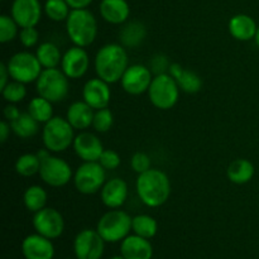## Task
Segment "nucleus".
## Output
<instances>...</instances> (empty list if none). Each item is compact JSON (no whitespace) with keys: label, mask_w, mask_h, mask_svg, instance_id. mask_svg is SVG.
Listing matches in <instances>:
<instances>
[{"label":"nucleus","mask_w":259,"mask_h":259,"mask_svg":"<svg viewBox=\"0 0 259 259\" xmlns=\"http://www.w3.org/2000/svg\"><path fill=\"white\" fill-rule=\"evenodd\" d=\"M106 182V169L99 162H83L73 174V185L82 195H94Z\"/></svg>","instance_id":"9"},{"label":"nucleus","mask_w":259,"mask_h":259,"mask_svg":"<svg viewBox=\"0 0 259 259\" xmlns=\"http://www.w3.org/2000/svg\"><path fill=\"white\" fill-rule=\"evenodd\" d=\"M18 28H20L17 24L12 15L3 14L0 15V42L9 43L19 35Z\"/></svg>","instance_id":"35"},{"label":"nucleus","mask_w":259,"mask_h":259,"mask_svg":"<svg viewBox=\"0 0 259 259\" xmlns=\"http://www.w3.org/2000/svg\"><path fill=\"white\" fill-rule=\"evenodd\" d=\"M98 77L108 83L119 82L129 67L128 53L120 43H108L98 51L94 60Z\"/></svg>","instance_id":"1"},{"label":"nucleus","mask_w":259,"mask_h":259,"mask_svg":"<svg viewBox=\"0 0 259 259\" xmlns=\"http://www.w3.org/2000/svg\"><path fill=\"white\" fill-rule=\"evenodd\" d=\"M180 88L176 80L167 73L154 76L148 89V98L152 105L161 110H169L180 99Z\"/></svg>","instance_id":"7"},{"label":"nucleus","mask_w":259,"mask_h":259,"mask_svg":"<svg viewBox=\"0 0 259 259\" xmlns=\"http://www.w3.org/2000/svg\"><path fill=\"white\" fill-rule=\"evenodd\" d=\"M18 37H19L20 43H22L25 48H32L34 47L38 43V40H39V32H38L35 27L22 28Z\"/></svg>","instance_id":"40"},{"label":"nucleus","mask_w":259,"mask_h":259,"mask_svg":"<svg viewBox=\"0 0 259 259\" xmlns=\"http://www.w3.org/2000/svg\"><path fill=\"white\" fill-rule=\"evenodd\" d=\"M7 66L12 80L19 81L22 83L35 82L43 71L35 53L27 51L13 55L7 62Z\"/></svg>","instance_id":"8"},{"label":"nucleus","mask_w":259,"mask_h":259,"mask_svg":"<svg viewBox=\"0 0 259 259\" xmlns=\"http://www.w3.org/2000/svg\"><path fill=\"white\" fill-rule=\"evenodd\" d=\"M100 15L110 24H124L131 15V8L126 0H101Z\"/></svg>","instance_id":"23"},{"label":"nucleus","mask_w":259,"mask_h":259,"mask_svg":"<svg viewBox=\"0 0 259 259\" xmlns=\"http://www.w3.org/2000/svg\"><path fill=\"white\" fill-rule=\"evenodd\" d=\"M71 9H88L93 0H66Z\"/></svg>","instance_id":"44"},{"label":"nucleus","mask_w":259,"mask_h":259,"mask_svg":"<svg viewBox=\"0 0 259 259\" xmlns=\"http://www.w3.org/2000/svg\"><path fill=\"white\" fill-rule=\"evenodd\" d=\"M169 66H171V63H169L167 56L162 55V53H158V55H154L153 57L151 58L148 67L151 68L152 73H153L154 76H157V75H162V73L168 72Z\"/></svg>","instance_id":"39"},{"label":"nucleus","mask_w":259,"mask_h":259,"mask_svg":"<svg viewBox=\"0 0 259 259\" xmlns=\"http://www.w3.org/2000/svg\"><path fill=\"white\" fill-rule=\"evenodd\" d=\"M100 199L109 209H120L128 199V185L120 177L108 180L100 190Z\"/></svg>","instance_id":"18"},{"label":"nucleus","mask_w":259,"mask_h":259,"mask_svg":"<svg viewBox=\"0 0 259 259\" xmlns=\"http://www.w3.org/2000/svg\"><path fill=\"white\" fill-rule=\"evenodd\" d=\"M105 240L98 230L83 229L73 240V250L77 259H101L105 249Z\"/></svg>","instance_id":"12"},{"label":"nucleus","mask_w":259,"mask_h":259,"mask_svg":"<svg viewBox=\"0 0 259 259\" xmlns=\"http://www.w3.org/2000/svg\"><path fill=\"white\" fill-rule=\"evenodd\" d=\"M10 15L20 28L35 27L42 18V5L39 0H14Z\"/></svg>","instance_id":"15"},{"label":"nucleus","mask_w":259,"mask_h":259,"mask_svg":"<svg viewBox=\"0 0 259 259\" xmlns=\"http://www.w3.org/2000/svg\"><path fill=\"white\" fill-rule=\"evenodd\" d=\"M147 37L146 25L138 20L125 23L119 32L120 45L125 48H136L143 43Z\"/></svg>","instance_id":"25"},{"label":"nucleus","mask_w":259,"mask_h":259,"mask_svg":"<svg viewBox=\"0 0 259 259\" xmlns=\"http://www.w3.org/2000/svg\"><path fill=\"white\" fill-rule=\"evenodd\" d=\"M22 253L25 259H53L55 247L52 240L35 233L24 238L22 243Z\"/></svg>","instance_id":"19"},{"label":"nucleus","mask_w":259,"mask_h":259,"mask_svg":"<svg viewBox=\"0 0 259 259\" xmlns=\"http://www.w3.org/2000/svg\"><path fill=\"white\" fill-rule=\"evenodd\" d=\"M132 230L134 234L139 235V237L152 239L156 237L157 232H158V224H157V220L151 215L141 214L134 217L132 220Z\"/></svg>","instance_id":"31"},{"label":"nucleus","mask_w":259,"mask_h":259,"mask_svg":"<svg viewBox=\"0 0 259 259\" xmlns=\"http://www.w3.org/2000/svg\"><path fill=\"white\" fill-rule=\"evenodd\" d=\"M33 228L35 233L48 238L57 239L65 230V220L62 214L53 207H43L33 215Z\"/></svg>","instance_id":"11"},{"label":"nucleus","mask_w":259,"mask_h":259,"mask_svg":"<svg viewBox=\"0 0 259 259\" xmlns=\"http://www.w3.org/2000/svg\"><path fill=\"white\" fill-rule=\"evenodd\" d=\"M133 218L128 212L111 209L99 219L96 230L106 243H118L125 239L132 230Z\"/></svg>","instance_id":"6"},{"label":"nucleus","mask_w":259,"mask_h":259,"mask_svg":"<svg viewBox=\"0 0 259 259\" xmlns=\"http://www.w3.org/2000/svg\"><path fill=\"white\" fill-rule=\"evenodd\" d=\"M40 159L37 153L22 154L15 162V172L23 177H32L39 174Z\"/></svg>","instance_id":"32"},{"label":"nucleus","mask_w":259,"mask_h":259,"mask_svg":"<svg viewBox=\"0 0 259 259\" xmlns=\"http://www.w3.org/2000/svg\"><path fill=\"white\" fill-rule=\"evenodd\" d=\"M10 126L13 133L22 139L32 138L39 132V123L28 111L20 113L15 120L10 121Z\"/></svg>","instance_id":"27"},{"label":"nucleus","mask_w":259,"mask_h":259,"mask_svg":"<svg viewBox=\"0 0 259 259\" xmlns=\"http://www.w3.org/2000/svg\"><path fill=\"white\" fill-rule=\"evenodd\" d=\"M47 192L39 185H32L28 187L23 195V202L28 211L37 212L46 207L47 204Z\"/></svg>","instance_id":"29"},{"label":"nucleus","mask_w":259,"mask_h":259,"mask_svg":"<svg viewBox=\"0 0 259 259\" xmlns=\"http://www.w3.org/2000/svg\"><path fill=\"white\" fill-rule=\"evenodd\" d=\"M75 129L66 118L53 116L42 129L43 146L53 153H61L70 148L75 141Z\"/></svg>","instance_id":"4"},{"label":"nucleus","mask_w":259,"mask_h":259,"mask_svg":"<svg viewBox=\"0 0 259 259\" xmlns=\"http://www.w3.org/2000/svg\"><path fill=\"white\" fill-rule=\"evenodd\" d=\"M153 73L148 66L131 65L121 77L120 83L123 90L129 95H142L144 93H148V89L153 80Z\"/></svg>","instance_id":"13"},{"label":"nucleus","mask_w":259,"mask_h":259,"mask_svg":"<svg viewBox=\"0 0 259 259\" xmlns=\"http://www.w3.org/2000/svg\"><path fill=\"white\" fill-rule=\"evenodd\" d=\"M131 166L134 172L141 175L152 168V162L148 154L144 153V152H137V153H134L133 157H132Z\"/></svg>","instance_id":"37"},{"label":"nucleus","mask_w":259,"mask_h":259,"mask_svg":"<svg viewBox=\"0 0 259 259\" xmlns=\"http://www.w3.org/2000/svg\"><path fill=\"white\" fill-rule=\"evenodd\" d=\"M2 95L8 104H17L20 103L27 96V88L25 83L19 82V81H10L7 86L2 90Z\"/></svg>","instance_id":"34"},{"label":"nucleus","mask_w":259,"mask_h":259,"mask_svg":"<svg viewBox=\"0 0 259 259\" xmlns=\"http://www.w3.org/2000/svg\"><path fill=\"white\" fill-rule=\"evenodd\" d=\"M66 32L73 46L88 47L98 35V20L88 9H72L66 19Z\"/></svg>","instance_id":"3"},{"label":"nucleus","mask_w":259,"mask_h":259,"mask_svg":"<svg viewBox=\"0 0 259 259\" xmlns=\"http://www.w3.org/2000/svg\"><path fill=\"white\" fill-rule=\"evenodd\" d=\"M254 164L245 158H238L230 162L227 169V176L230 182L235 185H245L254 177Z\"/></svg>","instance_id":"26"},{"label":"nucleus","mask_w":259,"mask_h":259,"mask_svg":"<svg viewBox=\"0 0 259 259\" xmlns=\"http://www.w3.org/2000/svg\"><path fill=\"white\" fill-rule=\"evenodd\" d=\"M94 114L95 110L85 101H75L71 104L66 113V119L68 123L77 131H85V129L93 126Z\"/></svg>","instance_id":"24"},{"label":"nucleus","mask_w":259,"mask_h":259,"mask_svg":"<svg viewBox=\"0 0 259 259\" xmlns=\"http://www.w3.org/2000/svg\"><path fill=\"white\" fill-rule=\"evenodd\" d=\"M35 90L38 95L47 99L51 103H61L68 95L70 78L58 67L43 68L42 73L35 81Z\"/></svg>","instance_id":"5"},{"label":"nucleus","mask_w":259,"mask_h":259,"mask_svg":"<svg viewBox=\"0 0 259 259\" xmlns=\"http://www.w3.org/2000/svg\"><path fill=\"white\" fill-rule=\"evenodd\" d=\"M46 15L53 22H63L68 18L71 13L70 5L66 0H47L43 7Z\"/></svg>","instance_id":"33"},{"label":"nucleus","mask_w":259,"mask_h":259,"mask_svg":"<svg viewBox=\"0 0 259 259\" xmlns=\"http://www.w3.org/2000/svg\"><path fill=\"white\" fill-rule=\"evenodd\" d=\"M72 147L78 158L83 162H99L104 152L100 138L91 132H81L77 134Z\"/></svg>","instance_id":"17"},{"label":"nucleus","mask_w":259,"mask_h":259,"mask_svg":"<svg viewBox=\"0 0 259 259\" xmlns=\"http://www.w3.org/2000/svg\"><path fill=\"white\" fill-rule=\"evenodd\" d=\"M9 78L12 77H10V73H9V70H8L7 63H2V65H0V91H2L3 89L10 82Z\"/></svg>","instance_id":"42"},{"label":"nucleus","mask_w":259,"mask_h":259,"mask_svg":"<svg viewBox=\"0 0 259 259\" xmlns=\"http://www.w3.org/2000/svg\"><path fill=\"white\" fill-rule=\"evenodd\" d=\"M53 103L42 96H35L28 104V113L39 124H46L53 118Z\"/></svg>","instance_id":"30"},{"label":"nucleus","mask_w":259,"mask_h":259,"mask_svg":"<svg viewBox=\"0 0 259 259\" xmlns=\"http://www.w3.org/2000/svg\"><path fill=\"white\" fill-rule=\"evenodd\" d=\"M20 113H22V111L15 106V104H8V105L4 108V116L9 123L10 121L15 120V119L20 115Z\"/></svg>","instance_id":"41"},{"label":"nucleus","mask_w":259,"mask_h":259,"mask_svg":"<svg viewBox=\"0 0 259 259\" xmlns=\"http://www.w3.org/2000/svg\"><path fill=\"white\" fill-rule=\"evenodd\" d=\"M35 56L43 68H56L61 65L63 55H61L57 45L53 42H43L37 47Z\"/></svg>","instance_id":"28"},{"label":"nucleus","mask_w":259,"mask_h":259,"mask_svg":"<svg viewBox=\"0 0 259 259\" xmlns=\"http://www.w3.org/2000/svg\"><path fill=\"white\" fill-rule=\"evenodd\" d=\"M120 254L125 259H152L153 247L149 239L129 234L120 244Z\"/></svg>","instance_id":"20"},{"label":"nucleus","mask_w":259,"mask_h":259,"mask_svg":"<svg viewBox=\"0 0 259 259\" xmlns=\"http://www.w3.org/2000/svg\"><path fill=\"white\" fill-rule=\"evenodd\" d=\"M110 83L101 80L100 77L90 78L85 82L82 89V99L94 110L108 108L111 99Z\"/></svg>","instance_id":"16"},{"label":"nucleus","mask_w":259,"mask_h":259,"mask_svg":"<svg viewBox=\"0 0 259 259\" xmlns=\"http://www.w3.org/2000/svg\"><path fill=\"white\" fill-rule=\"evenodd\" d=\"M120 156L118 152L113 151V149H104L103 154H101L99 163L106 169V171H114L120 166Z\"/></svg>","instance_id":"38"},{"label":"nucleus","mask_w":259,"mask_h":259,"mask_svg":"<svg viewBox=\"0 0 259 259\" xmlns=\"http://www.w3.org/2000/svg\"><path fill=\"white\" fill-rule=\"evenodd\" d=\"M110 259H125V258L120 254V255H115V257H111Z\"/></svg>","instance_id":"46"},{"label":"nucleus","mask_w":259,"mask_h":259,"mask_svg":"<svg viewBox=\"0 0 259 259\" xmlns=\"http://www.w3.org/2000/svg\"><path fill=\"white\" fill-rule=\"evenodd\" d=\"M10 132H12V126H10V123L8 120H3L0 123V142L2 143H5L8 141L10 136Z\"/></svg>","instance_id":"43"},{"label":"nucleus","mask_w":259,"mask_h":259,"mask_svg":"<svg viewBox=\"0 0 259 259\" xmlns=\"http://www.w3.org/2000/svg\"><path fill=\"white\" fill-rule=\"evenodd\" d=\"M228 29L233 38H235L237 40H242V42H248V40L255 38L258 25L250 15L237 14L230 18Z\"/></svg>","instance_id":"22"},{"label":"nucleus","mask_w":259,"mask_h":259,"mask_svg":"<svg viewBox=\"0 0 259 259\" xmlns=\"http://www.w3.org/2000/svg\"><path fill=\"white\" fill-rule=\"evenodd\" d=\"M90 67V57L83 47L72 46L62 56L61 70L71 80L81 78L86 75Z\"/></svg>","instance_id":"14"},{"label":"nucleus","mask_w":259,"mask_h":259,"mask_svg":"<svg viewBox=\"0 0 259 259\" xmlns=\"http://www.w3.org/2000/svg\"><path fill=\"white\" fill-rule=\"evenodd\" d=\"M67 259H73V258H67ZM75 259H77V258H75Z\"/></svg>","instance_id":"47"},{"label":"nucleus","mask_w":259,"mask_h":259,"mask_svg":"<svg viewBox=\"0 0 259 259\" xmlns=\"http://www.w3.org/2000/svg\"><path fill=\"white\" fill-rule=\"evenodd\" d=\"M168 73L176 80L180 90L186 94H197L202 89V78L195 71L182 67L180 63H171Z\"/></svg>","instance_id":"21"},{"label":"nucleus","mask_w":259,"mask_h":259,"mask_svg":"<svg viewBox=\"0 0 259 259\" xmlns=\"http://www.w3.org/2000/svg\"><path fill=\"white\" fill-rule=\"evenodd\" d=\"M114 124V115L108 108L95 110L93 120V128L98 133H106L111 129Z\"/></svg>","instance_id":"36"},{"label":"nucleus","mask_w":259,"mask_h":259,"mask_svg":"<svg viewBox=\"0 0 259 259\" xmlns=\"http://www.w3.org/2000/svg\"><path fill=\"white\" fill-rule=\"evenodd\" d=\"M38 175L40 180L51 187L66 186L73 177L72 168L68 162L52 154L40 162V169Z\"/></svg>","instance_id":"10"},{"label":"nucleus","mask_w":259,"mask_h":259,"mask_svg":"<svg viewBox=\"0 0 259 259\" xmlns=\"http://www.w3.org/2000/svg\"><path fill=\"white\" fill-rule=\"evenodd\" d=\"M254 40H255V45H257V47L259 48V25H258V30H257V34H255Z\"/></svg>","instance_id":"45"},{"label":"nucleus","mask_w":259,"mask_h":259,"mask_svg":"<svg viewBox=\"0 0 259 259\" xmlns=\"http://www.w3.org/2000/svg\"><path fill=\"white\" fill-rule=\"evenodd\" d=\"M137 194L146 206L159 207L167 202L171 195V181L163 171L151 168L138 175L136 182Z\"/></svg>","instance_id":"2"}]
</instances>
